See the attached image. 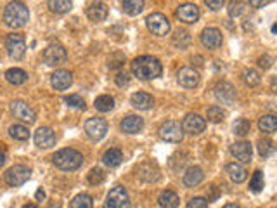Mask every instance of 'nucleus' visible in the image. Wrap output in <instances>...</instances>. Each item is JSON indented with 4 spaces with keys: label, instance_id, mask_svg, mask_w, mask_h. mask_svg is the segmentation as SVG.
Listing matches in <instances>:
<instances>
[{
    "label": "nucleus",
    "instance_id": "obj_6",
    "mask_svg": "<svg viewBox=\"0 0 277 208\" xmlns=\"http://www.w3.org/2000/svg\"><path fill=\"white\" fill-rule=\"evenodd\" d=\"M68 54L66 49H64L61 43H50V45L45 47L43 50V61L49 66H57V64H63L66 61Z\"/></svg>",
    "mask_w": 277,
    "mask_h": 208
},
{
    "label": "nucleus",
    "instance_id": "obj_21",
    "mask_svg": "<svg viewBox=\"0 0 277 208\" xmlns=\"http://www.w3.org/2000/svg\"><path fill=\"white\" fill-rule=\"evenodd\" d=\"M137 175L142 179V181H145V182H154V181H158V179H159V170H158V167H156V163L145 162V163H142V165L138 167Z\"/></svg>",
    "mask_w": 277,
    "mask_h": 208
},
{
    "label": "nucleus",
    "instance_id": "obj_35",
    "mask_svg": "<svg viewBox=\"0 0 277 208\" xmlns=\"http://www.w3.org/2000/svg\"><path fill=\"white\" fill-rule=\"evenodd\" d=\"M92 207H94V203L89 195H78V196H75L71 202V208H92Z\"/></svg>",
    "mask_w": 277,
    "mask_h": 208
},
{
    "label": "nucleus",
    "instance_id": "obj_33",
    "mask_svg": "<svg viewBox=\"0 0 277 208\" xmlns=\"http://www.w3.org/2000/svg\"><path fill=\"white\" fill-rule=\"evenodd\" d=\"M234 134L236 136H239V137H244V136H248L250 134V130H251V123H250V120H246V118H239V120H236L234 122Z\"/></svg>",
    "mask_w": 277,
    "mask_h": 208
},
{
    "label": "nucleus",
    "instance_id": "obj_16",
    "mask_svg": "<svg viewBox=\"0 0 277 208\" xmlns=\"http://www.w3.org/2000/svg\"><path fill=\"white\" fill-rule=\"evenodd\" d=\"M177 16L184 23H196L199 19V9L196 3H182L177 9Z\"/></svg>",
    "mask_w": 277,
    "mask_h": 208
},
{
    "label": "nucleus",
    "instance_id": "obj_13",
    "mask_svg": "<svg viewBox=\"0 0 277 208\" xmlns=\"http://www.w3.org/2000/svg\"><path fill=\"white\" fill-rule=\"evenodd\" d=\"M33 139H35V144L42 149H49L56 144V134H54V130L49 129V127H40L35 132Z\"/></svg>",
    "mask_w": 277,
    "mask_h": 208
},
{
    "label": "nucleus",
    "instance_id": "obj_27",
    "mask_svg": "<svg viewBox=\"0 0 277 208\" xmlns=\"http://www.w3.org/2000/svg\"><path fill=\"white\" fill-rule=\"evenodd\" d=\"M158 203H159V207L161 208H177L178 203H180V200H178L177 193L166 189V191H163L161 195H159Z\"/></svg>",
    "mask_w": 277,
    "mask_h": 208
},
{
    "label": "nucleus",
    "instance_id": "obj_47",
    "mask_svg": "<svg viewBox=\"0 0 277 208\" xmlns=\"http://www.w3.org/2000/svg\"><path fill=\"white\" fill-rule=\"evenodd\" d=\"M267 3H269V0H251L250 5H253V7H264V5H267Z\"/></svg>",
    "mask_w": 277,
    "mask_h": 208
},
{
    "label": "nucleus",
    "instance_id": "obj_8",
    "mask_svg": "<svg viewBox=\"0 0 277 208\" xmlns=\"http://www.w3.org/2000/svg\"><path fill=\"white\" fill-rule=\"evenodd\" d=\"M159 137L166 142H173V144H177V142H180L182 137H184V129L180 127V123L170 120V122H165L161 127H159Z\"/></svg>",
    "mask_w": 277,
    "mask_h": 208
},
{
    "label": "nucleus",
    "instance_id": "obj_30",
    "mask_svg": "<svg viewBox=\"0 0 277 208\" xmlns=\"http://www.w3.org/2000/svg\"><path fill=\"white\" fill-rule=\"evenodd\" d=\"M142 9H144V2L142 0H127V2H123V10L127 14H130V16L140 14Z\"/></svg>",
    "mask_w": 277,
    "mask_h": 208
},
{
    "label": "nucleus",
    "instance_id": "obj_23",
    "mask_svg": "<svg viewBox=\"0 0 277 208\" xmlns=\"http://www.w3.org/2000/svg\"><path fill=\"white\" fill-rule=\"evenodd\" d=\"M130 103H132L134 108L142 109V111H147V109H151L152 106H154V99L145 92H136L132 97H130Z\"/></svg>",
    "mask_w": 277,
    "mask_h": 208
},
{
    "label": "nucleus",
    "instance_id": "obj_24",
    "mask_svg": "<svg viewBox=\"0 0 277 208\" xmlns=\"http://www.w3.org/2000/svg\"><path fill=\"white\" fill-rule=\"evenodd\" d=\"M203 179H205L203 170L199 169V167H191V169H187V172L184 174V184L187 186V188H196V186L201 184Z\"/></svg>",
    "mask_w": 277,
    "mask_h": 208
},
{
    "label": "nucleus",
    "instance_id": "obj_29",
    "mask_svg": "<svg viewBox=\"0 0 277 208\" xmlns=\"http://www.w3.org/2000/svg\"><path fill=\"white\" fill-rule=\"evenodd\" d=\"M258 127H260V130L262 132H265V134L276 132L277 130V118L276 116H272V115L262 116V118L258 120Z\"/></svg>",
    "mask_w": 277,
    "mask_h": 208
},
{
    "label": "nucleus",
    "instance_id": "obj_45",
    "mask_svg": "<svg viewBox=\"0 0 277 208\" xmlns=\"http://www.w3.org/2000/svg\"><path fill=\"white\" fill-rule=\"evenodd\" d=\"M116 83H118L120 87L127 85V83H129V75H127V73H118V75H116Z\"/></svg>",
    "mask_w": 277,
    "mask_h": 208
},
{
    "label": "nucleus",
    "instance_id": "obj_43",
    "mask_svg": "<svg viewBox=\"0 0 277 208\" xmlns=\"http://www.w3.org/2000/svg\"><path fill=\"white\" fill-rule=\"evenodd\" d=\"M241 5H243L241 2H231V3H229V16H231V17L239 16V14H241V10H243Z\"/></svg>",
    "mask_w": 277,
    "mask_h": 208
},
{
    "label": "nucleus",
    "instance_id": "obj_28",
    "mask_svg": "<svg viewBox=\"0 0 277 208\" xmlns=\"http://www.w3.org/2000/svg\"><path fill=\"white\" fill-rule=\"evenodd\" d=\"M5 78H7V82L12 83V85H23V83L26 82L28 75H26V71H23L21 68H10V69H7Z\"/></svg>",
    "mask_w": 277,
    "mask_h": 208
},
{
    "label": "nucleus",
    "instance_id": "obj_48",
    "mask_svg": "<svg viewBox=\"0 0 277 208\" xmlns=\"http://www.w3.org/2000/svg\"><path fill=\"white\" fill-rule=\"evenodd\" d=\"M5 158H7V156H5V151H3V149H0V167H2L3 163H5Z\"/></svg>",
    "mask_w": 277,
    "mask_h": 208
},
{
    "label": "nucleus",
    "instance_id": "obj_22",
    "mask_svg": "<svg viewBox=\"0 0 277 208\" xmlns=\"http://www.w3.org/2000/svg\"><path fill=\"white\" fill-rule=\"evenodd\" d=\"M87 16H89L90 21H96V23H101V21L106 19L108 16V5L103 2H94L89 5L87 9Z\"/></svg>",
    "mask_w": 277,
    "mask_h": 208
},
{
    "label": "nucleus",
    "instance_id": "obj_12",
    "mask_svg": "<svg viewBox=\"0 0 277 208\" xmlns=\"http://www.w3.org/2000/svg\"><path fill=\"white\" fill-rule=\"evenodd\" d=\"M182 129H184L185 132L192 134V136H198V134L205 132L206 120L201 118L199 115H196V113H189L184 118V122H182Z\"/></svg>",
    "mask_w": 277,
    "mask_h": 208
},
{
    "label": "nucleus",
    "instance_id": "obj_7",
    "mask_svg": "<svg viewBox=\"0 0 277 208\" xmlns=\"http://www.w3.org/2000/svg\"><path fill=\"white\" fill-rule=\"evenodd\" d=\"M145 24H147L149 31H152V33L158 36H165L170 31V21L161 12L149 14L147 19H145Z\"/></svg>",
    "mask_w": 277,
    "mask_h": 208
},
{
    "label": "nucleus",
    "instance_id": "obj_53",
    "mask_svg": "<svg viewBox=\"0 0 277 208\" xmlns=\"http://www.w3.org/2000/svg\"><path fill=\"white\" fill-rule=\"evenodd\" d=\"M23 208H36L35 205H31V203H30V205H24Z\"/></svg>",
    "mask_w": 277,
    "mask_h": 208
},
{
    "label": "nucleus",
    "instance_id": "obj_10",
    "mask_svg": "<svg viewBox=\"0 0 277 208\" xmlns=\"http://www.w3.org/2000/svg\"><path fill=\"white\" fill-rule=\"evenodd\" d=\"M10 111H12L14 116L19 118L21 122L35 123V120H36L35 109L31 108L30 104L24 103V101H12V104H10Z\"/></svg>",
    "mask_w": 277,
    "mask_h": 208
},
{
    "label": "nucleus",
    "instance_id": "obj_37",
    "mask_svg": "<svg viewBox=\"0 0 277 208\" xmlns=\"http://www.w3.org/2000/svg\"><path fill=\"white\" fill-rule=\"evenodd\" d=\"M206 116H208V120H210V122L218 123V122H222V120L225 118V111L220 108V106H211V108L208 109Z\"/></svg>",
    "mask_w": 277,
    "mask_h": 208
},
{
    "label": "nucleus",
    "instance_id": "obj_25",
    "mask_svg": "<svg viewBox=\"0 0 277 208\" xmlns=\"http://www.w3.org/2000/svg\"><path fill=\"white\" fill-rule=\"evenodd\" d=\"M225 170H227L229 177H231L232 182H236V184H239V182L246 181L248 177V172L244 170L243 165H239V163H229L227 167H225Z\"/></svg>",
    "mask_w": 277,
    "mask_h": 208
},
{
    "label": "nucleus",
    "instance_id": "obj_4",
    "mask_svg": "<svg viewBox=\"0 0 277 208\" xmlns=\"http://www.w3.org/2000/svg\"><path fill=\"white\" fill-rule=\"evenodd\" d=\"M104 208H130V198L125 188H122V186L113 188L106 196Z\"/></svg>",
    "mask_w": 277,
    "mask_h": 208
},
{
    "label": "nucleus",
    "instance_id": "obj_38",
    "mask_svg": "<svg viewBox=\"0 0 277 208\" xmlns=\"http://www.w3.org/2000/svg\"><path fill=\"white\" fill-rule=\"evenodd\" d=\"M258 153H260V156H264V158L271 156L272 153H274V142L269 141V139H262V141L258 142Z\"/></svg>",
    "mask_w": 277,
    "mask_h": 208
},
{
    "label": "nucleus",
    "instance_id": "obj_15",
    "mask_svg": "<svg viewBox=\"0 0 277 208\" xmlns=\"http://www.w3.org/2000/svg\"><path fill=\"white\" fill-rule=\"evenodd\" d=\"M50 83H52V87L56 90H66L73 83V75L68 69H57L50 76Z\"/></svg>",
    "mask_w": 277,
    "mask_h": 208
},
{
    "label": "nucleus",
    "instance_id": "obj_42",
    "mask_svg": "<svg viewBox=\"0 0 277 208\" xmlns=\"http://www.w3.org/2000/svg\"><path fill=\"white\" fill-rule=\"evenodd\" d=\"M187 208H208V202L205 198H192L189 200Z\"/></svg>",
    "mask_w": 277,
    "mask_h": 208
},
{
    "label": "nucleus",
    "instance_id": "obj_26",
    "mask_svg": "<svg viewBox=\"0 0 277 208\" xmlns=\"http://www.w3.org/2000/svg\"><path fill=\"white\" fill-rule=\"evenodd\" d=\"M122 160H123V153L120 151V149H116V148L108 149V151L104 153V156H103V163L106 167H109V169H115V167H118L120 163H122Z\"/></svg>",
    "mask_w": 277,
    "mask_h": 208
},
{
    "label": "nucleus",
    "instance_id": "obj_19",
    "mask_svg": "<svg viewBox=\"0 0 277 208\" xmlns=\"http://www.w3.org/2000/svg\"><path fill=\"white\" fill-rule=\"evenodd\" d=\"M215 96H217V99L222 101V103L232 104V103H234V99H236V90H234V87H232L231 83L222 82V83H218V85L215 87Z\"/></svg>",
    "mask_w": 277,
    "mask_h": 208
},
{
    "label": "nucleus",
    "instance_id": "obj_40",
    "mask_svg": "<svg viewBox=\"0 0 277 208\" xmlns=\"http://www.w3.org/2000/svg\"><path fill=\"white\" fill-rule=\"evenodd\" d=\"M64 103H66L68 106H71V108H80V109L85 108V101H83L82 97L78 96V94H71V96H66V97H64Z\"/></svg>",
    "mask_w": 277,
    "mask_h": 208
},
{
    "label": "nucleus",
    "instance_id": "obj_32",
    "mask_svg": "<svg viewBox=\"0 0 277 208\" xmlns=\"http://www.w3.org/2000/svg\"><path fill=\"white\" fill-rule=\"evenodd\" d=\"M49 7H50V10H52V12L64 14V12H69V10H71L73 3L68 2V0H50Z\"/></svg>",
    "mask_w": 277,
    "mask_h": 208
},
{
    "label": "nucleus",
    "instance_id": "obj_17",
    "mask_svg": "<svg viewBox=\"0 0 277 208\" xmlns=\"http://www.w3.org/2000/svg\"><path fill=\"white\" fill-rule=\"evenodd\" d=\"M222 31L218 28H206L201 33V43L208 49H218L222 45Z\"/></svg>",
    "mask_w": 277,
    "mask_h": 208
},
{
    "label": "nucleus",
    "instance_id": "obj_5",
    "mask_svg": "<svg viewBox=\"0 0 277 208\" xmlns=\"http://www.w3.org/2000/svg\"><path fill=\"white\" fill-rule=\"evenodd\" d=\"M5 49L12 59H21L26 54V42L24 36L19 33H10L5 38Z\"/></svg>",
    "mask_w": 277,
    "mask_h": 208
},
{
    "label": "nucleus",
    "instance_id": "obj_2",
    "mask_svg": "<svg viewBox=\"0 0 277 208\" xmlns=\"http://www.w3.org/2000/svg\"><path fill=\"white\" fill-rule=\"evenodd\" d=\"M28 17H30V12L23 2H10L3 10V21L10 28L24 26L28 23Z\"/></svg>",
    "mask_w": 277,
    "mask_h": 208
},
{
    "label": "nucleus",
    "instance_id": "obj_36",
    "mask_svg": "<svg viewBox=\"0 0 277 208\" xmlns=\"http://www.w3.org/2000/svg\"><path fill=\"white\" fill-rule=\"evenodd\" d=\"M264 174L260 172V170H257V172L253 174V177H251L250 181V189L253 193H260L262 189H264Z\"/></svg>",
    "mask_w": 277,
    "mask_h": 208
},
{
    "label": "nucleus",
    "instance_id": "obj_11",
    "mask_svg": "<svg viewBox=\"0 0 277 208\" xmlns=\"http://www.w3.org/2000/svg\"><path fill=\"white\" fill-rule=\"evenodd\" d=\"M85 132L92 141H101L108 132V123L103 118H90L85 123Z\"/></svg>",
    "mask_w": 277,
    "mask_h": 208
},
{
    "label": "nucleus",
    "instance_id": "obj_51",
    "mask_svg": "<svg viewBox=\"0 0 277 208\" xmlns=\"http://www.w3.org/2000/svg\"><path fill=\"white\" fill-rule=\"evenodd\" d=\"M224 208H241V207L236 205V203H227V205H225Z\"/></svg>",
    "mask_w": 277,
    "mask_h": 208
},
{
    "label": "nucleus",
    "instance_id": "obj_9",
    "mask_svg": "<svg viewBox=\"0 0 277 208\" xmlns=\"http://www.w3.org/2000/svg\"><path fill=\"white\" fill-rule=\"evenodd\" d=\"M30 175L31 170L26 165H14L5 172V182L9 186H12V188H16V186H23L30 179Z\"/></svg>",
    "mask_w": 277,
    "mask_h": 208
},
{
    "label": "nucleus",
    "instance_id": "obj_20",
    "mask_svg": "<svg viewBox=\"0 0 277 208\" xmlns=\"http://www.w3.org/2000/svg\"><path fill=\"white\" fill-rule=\"evenodd\" d=\"M120 127H122V130L125 134H137V132H140L142 127H144V120H142L140 116L129 115L122 120Z\"/></svg>",
    "mask_w": 277,
    "mask_h": 208
},
{
    "label": "nucleus",
    "instance_id": "obj_46",
    "mask_svg": "<svg viewBox=\"0 0 277 208\" xmlns=\"http://www.w3.org/2000/svg\"><path fill=\"white\" fill-rule=\"evenodd\" d=\"M206 5L210 7L211 10H217V9H220V7H224V2H222V0H218V2H211V0H206Z\"/></svg>",
    "mask_w": 277,
    "mask_h": 208
},
{
    "label": "nucleus",
    "instance_id": "obj_44",
    "mask_svg": "<svg viewBox=\"0 0 277 208\" xmlns=\"http://www.w3.org/2000/svg\"><path fill=\"white\" fill-rule=\"evenodd\" d=\"M258 64H260L262 68H271L272 66V57L271 56H262L260 59H258Z\"/></svg>",
    "mask_w": 277,
    "mask_h": 208
},
{
    "label": "nucleus",
    "instance_id": "obj_14",
    "mask_svg": "<svg viewBox=\"0 0 277 208\" xmlns=\"http://www.w3.org/2000/svg\"><path fill=\"white\" fill-rule=\"evenodd\" d=\"M177 80L182 87H185V89H194L199 83V73L192 68H182L180 71L177 73Z\"/></svg>",
    "mask_w": 277,
    "mask_h": 208
},
{
    "label": "nucleus",
    "instance_id": "obj_49",
    "mask_svg": "<svg viewBox=\"0 0 277 208\" xmlns=\"http://www.w3.org/2000/svg\"><path fill=\"white\" fill-rule=\"evenodd\" d=\"M35 198L40 202V200H43V198H45V193H43L42 189H38V191H36V195H35Z\"/></svg>",
    "mask_w": 277,
    "mask_h": 208
},
{
    "label": "nucleus",
    "instance_id": "obj_52",
    "mask_svg": "<svg viewBox=\"0 0 277 208\" xmlns=\"http://www.w3.org/2000/svg\"><path fill=\"white\" fill-rule=\"evenodd\" d=\"M272 31H274V33H277V23L274 24V26H272Z\"/></svg>",
    "mask_w": 277,
    "mask_h": 208
},
{
    "label": "nucleus",
    "instance_id": "obj_31",
    "mask_svg": "<svg viewBox=\"0 0 277 208\" xmlns=\"http://www.w3.org/2000/svg\"><path fill=\"white\" fill-rule=\"evenodd\" d=\"M115 108V99L111 96H99L96 99V109L101 113H108Z\"/></svg>",
    "mask_w": 277,
    "mask_h": 208
},
{
    "label": "nucleus",
    "instance_id": "obj_41",
    "mask_svg": "<svg viewBox=\"0 0 277 208\" xmlns=\"http://www.w3.org/2000/svg\"><path fill=\"white\" fill-rule=\"evenodd\" d=\"M104 181V172L101 169H92L89 172V182L90 184H101V182Z\"/></svg>",
    "mask_w": 277,
    "mask_h": 208
},
{
    "label": "nucleus",
    "instance_id": "obj_50",
    "mask_svg": "<svg viewBox=\"0 0 277 208\" xmlns=\"http://www.w3.org/2000/svg\"><path fill=\"white\" fill-rule=\"evenodd\" d=\"M271 87H272V90H274V92H277V76H274V78H272Z\"/></svg>",
    "mask_w": 277,
    "mask_h": 208
},
{
    "label": "nucleus",
    "instance_id": "obj_1",
    "mask_svg": "<svg viewBox=\"0 0 277 208\" xmlns=\"http://www.w3.org/2000/svg\"><path fill=\"white\" fill-rule=\"evenodd\" d=\"M161 63L152 56H140L132 63V73L138 80H154L161 76Z\"/></svg>",
    "mask_w": 277,
    "mask_h": 208
},
{
    "label": "nucleus",
    "instance_id": "obj_39",
    "mask_svg": "<svg viewBox=\"0 0 277 208\" xmlns=\"http://www.w3.org/2000/svg\"><path fill=\"white\" fill-rule=\"evenodd\" d=\"M243 80L246 85L250 87H257L258 83H260V75H258L255 69H246V71L243 73Z\"/></svg>",
    "mask_w": 277,
    "mask_h": 208
},
{
    "label": "nucleus",
    "instance_id": "obj_3",
    "mask_svg": "<svg viewBox=\"0 0 277 208\" xmlns=\"http://www.w3.org/2000/svg\"><path fill=\"white\" fill-rule=\"evenodd\" d=\"M52 162L57 169L64 170V172H71V170H76L82 167L83 156L76 149H61L52 156Z\"/></svg>",
    "mask_w": 277,
    "mask_h": 208
},
{
    "label": "nucleus",
    "instance_id": "obj_34",
    "mask_svg": "<svg viewBox=\"0 0 277 208\" xmlns=\"http://www.w3.org/2000/svg\"><path fill=\"white\" fill-rule=\"evenodd\" d=\"M9 134H10V137L16 139V141H26V139L30 137V130H28L24 125L9 127Z\"/></svg>",
    "mask_w": 277,
    "mask_h": 208
},
{
    "label": "nucleus",
    "instance_id": "obj_18",
    "mask_svg": "<svg viewBox=\"0 0 277 208\" xmlns=\"http://www.w3.org/2000/svg\"><path fill=\"white\" fill-rule=\"evenodd\" d=\"M231 153L234 155L236 160H239L241 163H248L251 160V155H253V148H251L250 142H236V144H232L231 148Z\"/></svg>",
    "mask_w": 277,
    "mask_h": 208
}]
</instances>
